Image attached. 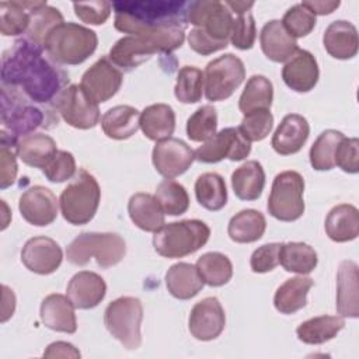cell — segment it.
I'll use <instances>...</instances> for the list:
<instances>
[{
    "instance_id": "cell-59",
    "label": "cell",
    "mask_w": 359,
    "mask_h": 359,
    "mask_svg": "<svg viewBox=\"0 0 359 359\" xmlns=\"http://www.w3.org/2000/svg\"><path fill=\"white\" fill-rule=\"evenodd\" d=\"M224 4L229 7L231 13H236L237 15L245 14L250 11V8L254 6V1H224Z\"/></svg>"
},
{
    "instance_id": "cell-14",
    "label": "cell",
    "mask_w": 359,
    "mask_h": 359,
    "mask_svg": "<svg viewBox=\"0 0 359 359\" xmlns=\"http://www.w3.org/2000/svg\"><path fill=\"white\" fill-rule=\"evenodd\" d=\"M251 153V143L237 128H224L203 142L195 150V160L206 164L219 163L224 158L240 161Z\"/></svg>"
},
{
    "instance_id": "cell-33",
    "label": "cell",
    "mask_w": 359,
    "mask_h": 359,
    "mask_svg": "<svg viewBox=\"0 0 359 359\" xmlns=\"http://www.w3.org/2000/svg\"><path fill=\"white\" fill-rule=\"evenodd\" d=\"M140 112L130 105L109 108L101 118V128L109 139L125 140L133 136L140 128Z\"/></svg>"
},
{
    "instance_id": "cell-58",
    "label": "cell",
    "mask_w": 359,
    "mask_h": 359,
    "mask_svg": "<svg viewBox=\"0 0 359 359\" xmlns=\"http://www.w3.org/2000/svg\"><path fill=\"white\" fill-rule=\"evenodd\" d=\"M15 296L11 289L3 285V306H1V323H6L14 313Z\"/></svg>"
},
{
    "instance_id": "cell-49",
    "label": "cell",
    "mask_w": 359,
    "mask_h": 359,
    "mask_svg": "<svg viewBox=\"0 0 359 359\" xmlns=\"http://www.w3.org/2000/svg\"><path fill=\"white\" fill-rule=\"evenodd\" d=\"M257 38V28L255 21L251 13L240 14L233 20L231 32H230V42L234 48L247 50L254 46Z\"/></svg>"
},
{
    "instance_id": "cell-35",
    "label": "cell",
    "mask_w": 359,
    "mask_h": 359,
    "mask_svg": "<svg viewBox=\"0 0 359 359\" xmlns=\"http://www.w3.org/2000/svg\"><path fill=\"white\" fill-rule=\"evenodd\" d=\"M311 287V278L300 275L286 279L273 294L275 309L282 314H293L302 310L307 303V294Z\"/></svg>"
},
{
    "instance_id": "cell-2",
    "label": "cell",
    "mask_w": 359,
    "mask_h": 359,
    "mask_svg": "<svg viewBox=\"0 0 359 359\" xmlns=\"http://www.w3.org/2000/svg\"><path fill=\"white\" fill-rule=\"evenodd\" d=\"M189 1L119 0L112 3L115 29L128 35H151L188 27Z\"/></svg>"
},
{
    "instance_id": "cell-25",
    "label": "cell",
    "mask_w": 359,
    "mask_h": 359,
    "mask_svg": "<svg viewBox=\"0 0 359 359\" xmlns=\"http://www.w3.org/2000/svg\"><path fill=\"white\" fill-rule=\"evenodd\" d=\"M323 45L327 53L339 60H348L358 53V31L356 27L345 20L331 22L323 35Z\"/></svg>"
},
{
    "instance_id": "cell-34",
    "label": "cell",
    "mask_w": 359,
    "mask_h": 359,
    "mask_svg": "<svg viewBox=\"0 0 359 359\" xmlns=\"http://www.w3.org/2000/svg\"><path fill=\"white\" fill-rule=\"evenodd\" d=\"M234 195L241 201H255L265 187V171L257 160H250L236 168L231 174Z\"/></svg>"
},
{
    "instance_id": "cell-22",
    "label": "cell",
    "mask_w": 359,
    "mask_h": 359,
    "mask_svg": "<svg viewBox=\"0 0 359 359\" xmlns=\"http://www.w3.org/2000/svg\"><path fill=\"white\" fill-rule=\"evenodd\" d=\"M337 311L341 317H359V273L356 262L345 259L337 272Z\"/></svg>"
},
{
    "instance_id": "cell-9",
    "label": "cell",
    "mask_w": 359,
    "mask_h": 359,
    "mask_svg": "<svg viewBox=\"0 0 359 359\" xmlns=\"http://www.w3.org/2000/svg\"><path fill=\"white\" fill-rule=\"evenodd\" d=\"M142 320L143 304L137 297L132 296L115 299L104 311L107 330L126 349H137L142 345Z\"/></svg>"
},
{
    "instance_id": "cell-36",
    "label": "cell",
    "mask_w": 359,
    "mask_h": 359,
    "mask_svg": "<svg viewBox=\"0 0 359 359\" xmlns=\"http://www.w3.org/2000/svg\"><path fill=\"white\" fill-rule=\"evenodd\" d=\"M266 229L265 216L255 209H244L236 213L227 226L229 237L238 244L258 241Z\"/></svg>"
},
{
    "instance_id": "cell-55",
    "label": "cell",
    "mask_w": 359,
    "mask_h": 359,
    "mask_svg": "<svg viewBox=\"0 0 359 359\" xmlns=\"http://www.w3.org/2000/svg\"><path fill=\"white\" fill-rule=\"evenodd\" d=\"M188 43H189V48L194 52H196L202 56L212 55V53H215L217 50H222L227 46V45H223V43H219V42L213 41L201 28H192L191 29V32L188 34Z\"/></svg>"
},
{
    "instance_id": "cell-38",
    "label": "cell",
    "mask_w": 359,
    "mask_h": 359,
    "mask_svg": "<svg viewBox=\"0 0 359 359\" xmlns=\"http://www.w3.org/2000/svg\"><path fill=\"white\" fill-rule=\"evenodd\" d=\"M317 262V252L311 245L300 241L282 243L279 264L286 272L307 275L316 269Z\"/></svg>"
},
{
    "instance_id": "cell-28",
    "label": "cell",
    "mask_w": 359,
    "mask_h": 359,
    "mask_svg": "<svg viewBox=\"0 0 359 359\" xmlns=\"http://www.w3.org/2000/svg\"><path fill=\"white\" fill-rule=\"evenodd\" d=\"M325 233L335 243L352 241L359 234V210L349 203L334 206L325 217Z\"/></svg>"
},
{
    "instance_id": "cell-27",
    "label": "cell",
    "mask_w": 359,
    "mask_h": 359,
    "mask_svg": "<svg viewBox=\"0 0 359 359\" xmlns=\"http://www.w3.org/2000/svg\"><path fill=\"white\" fill-rule=\"evenodd\" d=\"M14 150L24 164L43 170L56 154L57 147L49 135L32 132L20 137Z\"/></svg>"
},
{
    "instance_id": "cell-19",
    "label": "cell",
    "mask_w": 359,
    "mask_h": 359,
    "mask_svg": "<svg viewBox=\"0 0 359 359\" xmlns=\"http://www.w3.org/2000/svg\"><path fill=\"white\" fill-rule=\"evenodd\" d=\"M62 261L63 252L60 245L46 236L29 238L21 250V262L28 271L38 275L53 273Z\"/></svg>"
},
{
    "instance_id": "cell-39",
    "label": "cell",
    "mask_w": 359,
    "mask_h": 359,
    "mask_svg": "<svg viewBox=\"0 0 359 359\" xmlns=\"http://www.w3.org/2000/svg\"><path fill=\"white\" fill-rule=\"evenodd\" d=\"M273 100V86L269 79L262 74H254L240 95L238 108L243 115L258 109H271Z\"/></svg>"
},
{
    "instance_id": "cell-5",
    "label": "cell",
    "mask_w": 359,
    "mask_h": 359,
    "mask_svg": "<svg viewBox=\"0 0 359 359\" xmlns=\"http://www.w3.org/2000/svg\"><path fill=\"white\" fill-rule=\"evenodd\" d=\"M97 34L76 22L56 25L45 38L43 50L57 65H80L97 49Z\"/></svg>"
},
{
    "instance_id": "cell-7",
    "label": "cell",
    "mask_w": 359,
    "mask_h": 359,
    "mask_svg": "<svg viewBox=\"0 0 359 359\" xmlns=\"http://www.w3.org/2000/svg\"><path fill=\"white\" fill-rule=\"evenodd\" d=\"M126 254L125 240L116 233L84 231L76 236L66 248V258L76 266H84L95 258L101 268L119 264Z\"/></svg>"
},
{
    "instance_id": "cell-53",
    "label": "cell",
    "mask_w": 359,
    "mask_h": 359,
    "mask_svg": "<svg viewBox=\"0 0 359 359\" xmlns=\"http://www.w3.org/2000/svg\"><path fill=\"white\" fill-rule=\"evenodd\" d=\"M335 165L348 174L359 171V140L356 137H344L335 151Z\"/></svg>"
},
{
    "instance_id": "cell-13",
    "label": "cell",
    "mask_w": 359,
    "mask_h": 359,
    "mask_svg": "<svg viewBox=\"0 0 359 359\" xmlns=\"http://www.w3.org/2000/svg\"><path fill=\"white\" fill-rule=\"evenodd\" d=\"M53 108L67 125L76 129H91L100 122L98 104L87 95L80 84L67 86L55 100Z\"/></svg>"
},
{
    "instance_id": "cell-26",
    "label": "cell",
    "mask_w": 359,
    "mask_h": 359,
    "mask_svg": "<svg viewBox=\"0 0 359 359\" xmlns=\"http://www.w3.org/2000/svg\"><path fill=\"white\" fill-rule=\"evenodd\" d=\"M259 43L264 55L276 63L287 62L299 49L296 39L286 32L280 20H271L262 27Z\"/></svg>"
},
{
    "instance_id": "cell-30",
    "label": "cell",
    "mask_w": 359,
    "mask_h": 359,
    "mask_svg": "<svg viewBox=\"0 0 359 359\" xmlns=\"http://www.w3.org/2000/svg\"><path fill=\"white\" fill-rule=\"evenodd\" d=\"M139 123L147 139L161 142L174 133L175 112L168 104H151L140 112Z\"/></svg>"
},
{
    "instance_id": "cell-15",
    "label": "cell",
    "mask_w": 359,
    "mask_h": 359,
    "mask_svg": "<svg viewBox=\"0 0 359 359\" xmlns=\"http://www.w3.org/2000/svg\"><path fill=\"white\" fill-rule=\"evenodd\" d=\"M122 81V72L109 60L108 56H101L84 72L80 86L91 100L100 104L112 98L121 88Z\"/></svg>"
},
{
    "instance_id": "cell-24",
    "label": "cell",
    "mask_w": 359,
    "mask_h": 359,
    "mask_svg": "<svg viewBox=\"0 0 359 359\" xmlns=\"http://www.w3.org/2000/svg\"><path fill=\"white\" fill-rule=\"evenodd\" d=\"M41 321L52 331L74 334L77 331V320L74 306L70 299L60 293L48 294L39 307Z\"/></svg>"
},
{
    "instance_id": "cell-50",
    "label": "cell",
    "mask_w": 359,
    "mask_h": 359,
    "mask_svg": "<svg viewBox=\"0 0 359 359\" xmlns=\"http://www.w3.org/2000/svg\"><path fill=\"white\" fill-rule=\"evenodd\" d=\"M42 172L50 182H65L73 178L76 174L74 156L67 150H57Z\"/></svg>"
},
{
    "instance_id": "cell-10",
    "label": "cell",
    "mask_w": 359,
    "mask_h": 359,
    "mask_svg": "<svg viewBox=\"0 0 359 359\" xmlns=\"http://www.w3.org/2000/svg\"><path fill=\"white\" fill-rule=\"evenodd\" d=\"M304 180L293 170L279 172L272 182L266 209L280 222H294L304 213Z\"/></svg>"
},
{
    "instance_id": "cell-51",
    "label": "cell",
    "mask_w": 359,
    "mask_h": 359,
    "mask_svg": "<svg viewBox=\"0 0 359 359\" xmlns=\"http://www.w3.org/2000/svg\"><path fill=\"white\" fill-rule=\"evenodd\" d=\"M74 14L86 24L90 25H101L104 24L112 10V3L105 0L98 1H87V3H73Z\"/></svg>"
},
{
    "instance_id": "cell-45",
    "label": "cell",
    "mask_w": 359,
    "mask_h": 359,
    "mask_svg": "<svg viewBox=\"0 0 359 359\" xmlns=\"http://www.w3.org/2000/svg\"><path fill=\"white\" fill-rule=\"evenodd\" d=\"M29 10L24 1L0 3V32L4 36L25 34L29 27Z\"/></svg>"
},
{
    "instance_id": "cell-17",
    "label": "cell",
    "mask_w": 359,
    "mask_h": 359,
    "mask_svg": "<svg viewBox=\"0 0 359 359\" xmlns=\"http://www.w3.org/2000/svg\"><path fill=\"white\" fill-rule=\"evenodd\" d=\"M226 314L217 297H205L198 302L188 318L191 335L199 341L216 339L224 330Z\"/></svg>"
},
{
    "instance_id": "cell-4",
    "label": "cell",
    "mask_w": 359,
    "mask_h": 359,
    "mask_svg": "<svg viewBox=\"0 0 359 359\" xmlns=\"http://www.w3.org/2000/svg\"><path fill=\"white\" fill-rule=\"evenodd\" d=\"M184 29H168L151 35H126L109 49V60L126 72L140 66L153 53H171L182 46Z\"/></svg>"
},
{
    "instance_id": "cell-20",
    "label": "cell",
    "mask_w": 359,
    "mask_h": 359,
    "mask_svg": "<svg viewBox=\"0 0 359 359\" xmlns=\"http://www.w3.org/2000/svg\"><path fill=\"white\" fill-rule=\"evenodd\" d=\"M107 283L95 272L80 271L67 283L66 294L74 309L90 310L97 307L105 297Z\"/></svg>"
},
{
    "instance_id": "cell-16",
    "label": "cell",
    "mask_w": 359,
    "mask_h": 359,
    "mask_svg": "<svg viewBox=\"0 0 359 359\" xmlns=\"http://www.w3.org/2000/svg\"><path fill=\"white\" fill-rule=\"evenodd\" d=\"M195 160V151L181 139L168 137L153 147L151 161L156 171L165 180L184 174Z\"/></svg>"
},
{
    "instance_id": "cell-40",
    "label": "cell",
    "mask_w": 359,
    "mask_h": 359,
    "mask_svg": "<svg viewBox=\"0 0 359 359\" xmlns=\"http://www.w3.org/2000/svg\"><path fill=\"white\" fill-rule=\"evenodd\" d=\"M195 196L198 203L210 210L217 212L227 203V188L222 175L216 172H203L195 181Z\"/></svg>"
},
{
    "instance_id": "cell-1",
    "label": "cell",
    "mask_w": 359,
    "mask_h": 359,
    "mask_svg": "<svg viewBox=\"0 0 359 359\" xmlns=\"http://www.w3.org/2000/svg\"><path fill=\"white\" fill-rule=\"evenodd\" d=\"M43 48L25 36L17 39L1 56V84L21 90L34 104L53 105L67 87L69 74L50 59Z\"/></svg>"
},
{
    "instance_id": "cell-44",
    "label": "cell",
    "mask_w": 359,
    "mask_h": 359,
    "mask_svg": "<svg viewBox=\"0 0 359 359\" xmlns=\"http://www.w3.org/2000/svg\"><path fill=\"white\" fill-rule=\"evenodd\" d=\"M203 73L195 66H182L177 73L174 87L175 98L182 104H194L201 101L203 93Z\"/></svg>"
},
{
    "instance_id": "cell-37",
    "label": "cell",
    "mask_w": 359,
    "mask_h": 359,
    "mask_svg": "<svg viewBox=\"0 0 359 359\" xmlns=\"http://www.w3.org/2000/svg\"><path fill=\"white\" fill-rule=\"evenodd\" d=\"M345 320L339 316H318L303 321L297 328V338L309 345H320L331 341L344 328Z\"/></svg>"
},
{
    "instance_id": "cell-6",
    "label": "cell",
    "mask_w": 359,
    "mask_h": 359,
    "mask_svg": "<svg viewBox=\"0 0 359 359\" xmlns=\"http://www.w3.org/2000/svg\"><path fill=\"white\" fill-rule=\"evenodd\" d=\"M210 237L209 226L198 219L163 224L153 236L154 251L164 258H182L196 252Z\"/></svg>"
},
{
    "instance_id": "cell-42",
    "label": "cell",
    "mask_w": 359,
    "mask_h": 359,
    "mask_svg": "<svg viewBox=\"0 0 359 359\" xmlns=\"http://www.w3.org/2000/svg\"><path fill=\"white\" fill-rule=\"evenodd\" d=\"M344 133L335 129H327L318 135L310 147V164L317 171H328L335 167V151Z\"/></svg>"
},
{
    "instance_id": "cell-56",
    "label": "cell",
    "mask_w": 359,
    "mask_h": 359,
    "mask_svg": "<svg viewBox=\"0 0 359 359\" xmlns=\"http://www.w3.org/2000/svg\"><path fill=\"white\" fill-rule=\"evenodd\" d=\"M43 356L45 358H80V352L79 349H76L74 345L65 341H57L48 345L46 351L43 352Z\"/></svg>"
},
{
    "instance_id": "cell-54",
    "label": "cell",
    "mask_w": 359,
    "mask_h": 359,
    "mask_svg": "<svg viewBox=\"0 0 359 359\" xmlns=\"http://www.w3.org/2000/svg\"><path fill=\"white\" fill-rule=\"evenodd\" d=\"M13 146L3 144L0 146V188L6 189L15 182L18 165H17V153L13 150Z\"/></svg>"
},
{
    "instance_id": "cell-8",
    "label": "cell",
    "mask_w": 359,
    "mask_h": 359,
    "mask_svg": "<svg viewBox=\"0 0 359 359\" xmlns=\"http://www.w3.org/2000/svg\"><path fill=\"white\" fill-rule=\"evenodd\" d=\"M100 199L98 181L87 170L80 168L74 180L60 194V213L73 226L87 224L95 216Z\"/></svg>"
},
{
    "instance_id": "cell-43",
    "label": "cell",
    "mask_w": 359,
    "mask_h": 359,
    "mask_svg": "<svg viewBox=\"0 0 359 359\" xmlns=\"http://www.w3.org/2000/svg\"><path fill=\"white\" fill-rule=\"evenodd\" d=\"M163 212L170 216H180L189 208V196L184 185L174 180L161 181L154 194Z\"/></svg>"
},
{
    "instance_id": "cell-31",
    "label": "cell",
    "mask_w": 359,
    "mask_h": 359,
    "mask_svg": "<svg viewBox=\"0 0 359 359\" xmlns=\"http://www.w3.org/2000/svg\"><path fill=\"white\" fill-rule=\"evenodd\" d=\"M203 285L196 266L188 262L174 264L165 273V286L170 294L178 300L195 297L202 290Z\"/></svg>"
},
{
    "instance_id": "cell-23",
    "label": "cell",
    "mask_w": 359,
    "mask_h": 359,
    "mask_svg": "<svg viewBox=\"0 0 359 359\" xmlns=\"http://www.w3.org/2000/svg\"><path fill=\"white\" fill-rule=\"evenodd\" d=\"M310 135V125L303 115L289 114L278 125L271 146L280 156H290L302 150Z\"/></svg>"
},
{
    "instance_id": "cell-11",
    "label": "cell",
    "mask_w": 359,
    "mask_h": 359,
    "mask_svg": "<svg viewBox=\"0 0 359 359\" xmlns=\"http://www.w3.org/2000/svg\"><path fill=\"white\" fill-rule=\"evenodd\" d=\"M245 79V67L233 53L222 55L210 60L203 73L205 97L208 101H224L241 86Z\"/></svg>"
},
{
    "instance_id": "cell-48",
    "label": "cell",
    "mask_w": 359,
    "mask_h": 359,
    "mask_svg": "<svg viewBox=\"0 0 359 359\" xmlns=\"http://www.w3.org/2000/svg\"><path fill=\"white\" fill-rule=\"evenodd\" d=\"M282 25L286 29V32L296 38H303L309 35L314 27H316V15L304 7L302 3L292 6L283 15L282 18Z\"/></svg>"
},
{
    "instance_id": "cell-32",
    "label": "cell",
    "mask_w": 359,
    "mask_h": 359,
    "mask_svg": "<svg viewBox=\"0 0 359 359\" xmlns=\"http://www.w3.org/2000/svg\"><path fill=\"white\" fill-rule=\"evenodd\" d=\"M29 10V27L25 32V38L31 42L43 48L45 38L48 34L59 24L65 22L60 11L52 6H48L46 1H24Z\"/></svg>"
},
{
    "instance_id": "cell-52",
    "label": "cell",
    "mask_w": 359,
    "mask_h": 359,
    "mask_svg": "<svg viewBox=\"0 0 359 359\" xmlns=\"http://www.w3.org/2000/svg\"><path fill=\"white\" fill-rule=\"evenodd\" d=\"M282 243H268L258 247L251 258L250 266L255 273H265L273 271L279 265V252Z\"/></svg>"
},
{
    "instance_id": "cell-18",
    "label": "cell",
    "mask_w": 359,
    "mask_h": 359,
    "mask_svg": "<svg viewBox=\"0 0 359 359\" xmlns=\"http://www.w3.org/2000/svg\"><path fill=\"white\" fill-rule=\"evenodd\" d=\"M18 209L25 222L36 227H43L55 222L57 216V199L49 188L34 185L20 196Z\"/></svg>"
},
{
    "instance_id": "cell-29",
    "label": "cell",
    "mask_w": 359,
    "mask_h": 359,
    "mask_svg": "<svg viewBox=\"0 0 359 359\" xmlns=\"http://www.w3.org/2000/svg\"><path fill=\"white\" fill-rule=\"evenodd\" d=\"M128 213L136 227L143 231L154 233L164 224V216L158 201L154 195L137 192L128 202Z\"/></svg>"
},
{
    "instance_id": "cell-12",
    "label": "cell",
    "mask_w": 359,
    "mask_h": 359,
    "mask_svg": "<svg viewBox=\"0 0 359 359\" xmlns=\"http://www.w3.org/2000/svg\"><path fill=\"white\" fill-rule=\"evenodd\" d=\"M233 13L229 7L217 0H198L189 1L188 24L201 28L213 41L227 45L230 39Z\"/></svg>"
},
{
    "instance_id": "cell-47",
    "label": "cell",
    "mask_w": 359,
    "mask_h": 359,
    "mask_svg": "<svg viewBox=\"0 0 359 359\" xmlns=\"http://www.w3.org/2000/svg\"><path fill=\"white\" fill-rule=\"evenodd\" d=\"M273 126V115L269 109H258L245 114L240 126V133L251 143L264 140Z\"/></svg>"
},
{
    "instance_id": "cell-21",
    "label": "cell",
    "mask_w": 359,
    "mask_h": 359,
    "mask_svg": "<svg viewBox=\"0 0 359 359\" xmlns=\"http://www.w3.org/2000/svg\"><path fill=\"white\" fill-rule=\"evenodd\" d=\"M320 70L316 57L306 49L297 52L285 63L282 79L285 84L296 93H309L318 81Z\"/></svg>"
},
{
    "instance_id": "cell-41",
    "label": "cell",
    "mask_w": 359,
    "mask_h": 359,
    "mask_svg": "<svg viewBox=\"0 0 359 359\" xmlns=\"http://www.w3.org/2000/svg\"><path fill=\"white\" fill-rule=\"evenodd\" d=\"M203 283L219 287L226 285L233 276V265L227 255L212 251L201 255L195 264Z\"/></svg>"
},
{
    "instance_id": "cell-57",
    "label": "cell",
    "mask_w": 359,
    "mask_h": 359,
    "mask_svg": "<svg viewBox=\"0 0 359 359\" xmlns=\"http://www.w3.org/2000/svg\"><path fill=\"white\" fill-rule=\"evenodd\" d=\"M302 4L307 7L314 15H327L334 13L341 3L338 0H309L303 1Z\"/></svg>"
},
{
    "instance_id": "cell-46",
    "label": "cell",
    "mask_w": 359,
    "mask_h": 359,
    "mask_svg": "<svg viewBox=\"0 0 359 359\" xmlns=\"http://www.w3.org/2000/svg\"><path fill=\"white\" fill-rule=\"evenodd\" d=\"M217 129V112L213 105L199 107L187 121V136L192 142H206Z\"/></svg>"
},
{
    "instance_id": "cell-3",
    "label": "cell",
    "mask_w": 359,
    "mask_h": 359,
    "mask_svg": "<svg viewBox=\"0 0 359 359\" xmlns=\"http://www.w3.org/2000/svg\"><path fill=\"white\" fill-rule=\"evenodd\" d=\"M46 123L57 125L52 111L46 112L35 105L25 94L11 86L1 84V143L15 144L20 137L32 133L38 128H49Z\"/></svg>"
}]
</instances>
